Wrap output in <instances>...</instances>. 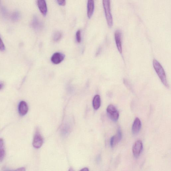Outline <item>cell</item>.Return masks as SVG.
<instances>
[{
  "instance_id": "obj_18",
  "label": "cell",
  "mask_w": 171,
  "mask_h": 171,
  "mask_svg": "<svg viewBox=\"0 0 171 171\" xmlns=\"http://www.w3.org/2000/svg\"><path fill=\"white\" fill-rule=\"evenodd\" d=\"M5 49V44L3 42L2 39L0 38V50L4 51Z\"/></svg>"
},
{
  "instance_id": "obj_12",
  "label": "cell",
  "mask_w": 171,
  "mask_h": 171,
  "mask_svg": "<svg viewBox=\"0 0 171 171\" xmlns=\"http://www.w3.org/2000/svg\"><path fill=\"white\" fill-rule=\"evenodd\" d=\"M94 1H88L87 4V15L89 19L92 17L94 12Z\"/></svg>"
},
{
  "instance_id": "obj_20",
  "label": "cell",
  "mask_w": 171,
  "mask_h": 171,
  "mask_svg": "<svg viewBox=\"0 0 171 171\" xmlns=\"http://www.w3.org/2000/svg\"><path fill=\"white\" fill-rule=\"evenodd\" d=\"M80 171H89V169L88 168L85 167L83 168V169L81 170Z\"/></svg>"
},
{
  "instance_id": "obj_9",
  "label": "cell",
  "mask_w": 171,
  "mask_h": 171,
  "mask_svg": "<svg viewBox=\"0 0 171 171\" xmlns=\"http://www.w3.org/2000/svg\"><path fill=\"white\" fill-rule=\"evenodd\" d=\"M142 127V123L140 120L139 118H136L135 119L133 127H132V130L133 134H137L139 133Z\"/></svg>"
},
{
  "instance_id": "obj_6",
  "label": "cell",
  "mask_w": 171,
  "mask_h": 171,
  "mask_svg": "<svg viewBox=\"0 0 171 171\" xmlns=\"http://www.w3.org/2000/svg\"><path fill=\"white\" fill-rule=\"evenodd\" d=\"M122 136L121 130V128H119L116 134L111 138L110 141L111 147L114 148L118 145L121 140Z\"/></svg>"
},
{
  "instance_id": "obj_23",
  "label": "cell",
  "mask_w": 171,
  "mask_h": 171,
  "mask_svg": "<svg viewBox=\"0 0 171 171\" xmlns=\"http://www.w3.org/2000/svg\"><path fill=\"white\" fill-rule=\"evenodd\" d=\"M69 171H74L73 169L72 168H70Z\"/></svg>"
},
{
  "instance_id": "obj_22",
  "label": "cell",
  "mask_w": 171,
  "mask_h": 171,
  "mask_svg": "<svg viewBox=\"0 0 171 171\" xmlns=\"http://www.w3.org/2000/svg\"><path fill=\"white\" fill-rule=\"evenodd\" d=\"M100 160V156H98L97 159V161H99Z\"/></svg>"
},
{
  "instance_id": "obj_2",
  "label": "cell",
  "mask_w": 171,
  "mask_h": 171,
  "mask_svg": "<svg viewBox=\"0 0 171 171\" xmlns=\"http://www.w3.org/2000/svg\"><path fill=\"white\" fill-rule=\"evenodd\" d=\"M103 4L108 26L110 28L113 25V20L111 12L110 1L109 0H104Z\"/></svg>"
},
{
  "instance_id": "obj_14",
  "label": "cell",
  "mask_w": 171,
  "mask_h": 171,
  "mask_svg": "<svg viewBox=\"0 0 171 171\" xmlns=\"http://www.w3.org/2000/svg\"><path fill=\"white\" fill-rule=\"evenodd\" d=\"M5 148L4 140L0 138V162H2L5 157Z\"/></svg>"
},
{
  "instance_id": "obj_8",
  "label": "cell",
  "mask_w": 171,
  "mask_h": 171,
  "mask_svg": "<svg viewBox=\"0 0 171 171\" xmlns=\"http://www.w3.org/2000/svg\"><path fill=\"white\" fill-rule=\"evenodd\" d=\"M65 56L64 54L60 53H56L52 55L51 60L53 64H58L64 60Z\"/></svg>"
},
{
  "instance_id": "obj_11",
  "label": "cell",
  "mask_w": 171,
  "mask_h": 171,
  "mask_svg": "<svg viewBox=\"0 0 171 171\" xmlns=\"http://www.w3.org/2000/svg\"><path fill=\"white\" fill-rule=\"evenodd\" d=\"M37 5L42 14L44 16H46L47 13V7L46 1L44 0H38L37 1Z\"/></svg>"
},
{
  "instance_id": "obj_4",
  "label": "cell",
  "mask_w": 171,
  "mask_h": 171,
  "mask_svg": "<svg viewBox=\"0 0 171 171\" xmlns=\"http://www.w3.org/2000/svg\"><path fill=\"white\" fill-rule=\"evenodd\" d=\"M143 149V145L142 141L137 140L134 143L133 147V152L134 157L137 158L139 157Z\"/></svg>"
},
{
  "instance_id": "obj_13",
  "label": "cell",
  "mask_w": 171,
  "mask_h": 171,
  "mask_svg": "<svg viewBox=\"0 0 171 171\" xmlns=\"http://www.w3.org/2000/svg\"><path fill=\"white\" fill-rule=\"evenodd\" d=\"M101 100L100 96L98 95L95 96L93 100V106L94 109L97 110L100 107Z\"/></svg>"
},
{
  "instance_id": "obj_16",
  "label": "cell",
  "mask_w": 171,
  "mask_h": 171,
  "mask_svg": "<svg viewBox=\"0 0 171 171\" xmlns=\"http://www.w3.org/2000/svg\"><path fill=\"white\" fill-rule=\"evenodd\" d=\"M76 40L78 43H80L81 41V32L80 30L78 31L76 34Z\"/></svg>"
},
{
  "instance_id": "obj_21",
  "label": "cell",
  "mask_w": 171,
  "mask_h": 171,
  "mask_svg": "<svg viewBox=\"0 0 171 171\" xmlns=\"http://www.w3.org/2000/svg\"><path fill=\"white\" fill-rule=\"evenodd\" d=\"M3 87V84L2 83H0V90H1Z\"/></svg>"
},
{
  "instance_id": "obj_17",
  "label": "cell",
  "mask_w": 171,
  "mask_h": 171,
  "mask_svg": "<svg viewBox=\"0 0 171 171\" xmlns=\"http://www.w3.org/2000/svg\"><path fill=\"white\" fill-rule=\"evenodd\" d=\"M3 171H26L25 168L21 167L15 170H11L8 169H5Z\"/></svg>"
},
{
  "instance_id": "obj_15",
  "label": "cell",
  "mask_w": 171,
  "mask_h": 171,
  "mask_svg": "<svg viewBox=\"0 0 171 171\" xmlns=\"http://www.w3.org/2000/svg\"><path fill=\"white\" fill-rule=\"evenodd\" d=\"M62 37V33L59 31L54 32L53 35V40L55 42H57L61 40Z\"/></svg>"
},
{
  "instance_id": "obj_19",
  "label": "cell",
  "mask_w": 171,
  "mask_h": 171,
  "mask_svg": "<svg viewBox=\"0 0 171 171\" xmlns=\"http://www.w3.org/2000/svg\"><path fill=\"white\" fill-rule=\"evenodd\" d=\"M58 4L61 6H65L66 4V2L63 0H58L57 1Z\"/></svg>"
},
{
  "instance_id": "obj_5",
  "label": "cell",
  "mask_w": 171,
  "mask_h": 171,
  "mask_svg": "<svg viewBox=\"0 0 171 171\" xmlns=\"http://www.w3.org/2000/svg\"><path fill=\"white\" fill-rule=\"evenodd\" d=\"M43 143V139L40 132L38 130L35 134L33 141V146L35 148H39L42 145Z\"/></svg>"
},
{
  "instance_id": "obj_7",
  "label": "cell",
  "mask_w": 171,
  "mask_h": 171,
  "mask_svg": "<svg viewBox=\"0 0 171 171\" xmlns=\"http://www.w3.org/2000/svg\"><path fill=\"white\" fill-rule=\"evenodd\" d=\"M115 35L117 47L120 53L121 54L122 52V32L119 29H117L115 32Z\"/></svg>"
},
{
  "instance_id": "obj_10",
  "label": "cell",
  "mask_w": 171,
  "mask_h": 171,
  "mask_svg": "<svg viewBox=\"0 0 171 171\" xmlns=\"http://www.w3.org/2000/svg\"><path fill=\"white\" fill-rule=\"evenodd\" d=\"M29 110L27 104L24 101L20 102L19 105V113L21 116H23L26 115Z\"/></svg>"
},
{
  "instance_id": "obj_1",
  "label": "cell",
  "mask_w": 171,
  "mask_h": 171,
  "mask_svg": "<svg viewBox=\"0 0 171 171\" xmlns=\"http://www.w3.org/2000/svg\"><path fill=\"white\" fill-rule=\"evenodd\" d=\"M153 65L156 73L157 74L162 83L167 88H169V86L167 82L166 74L162 65L157 60L155 59L153 60Z\"/></svg>"
},
{
  "instance_id": "obj_3",
  "label": "cell",
  "mask_w": 171,
  "mask_h": 171,
  "mask_svg": "<svg viewBox=\"0 0 171 171\" xmlns=\"http://www.w3.org/2000/svg\"><path fill=\"white\" fill-rule=\"evenodd\" d=\"M107 112L109 118L112 121L116 122L118 121L119 116V113L113 105L110 104L108 106Z\"/></svg>"
}]
</instances>
